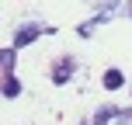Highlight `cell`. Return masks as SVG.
<instances>
[{
	"label": "cell",
	"instance_id": "obj_1",
	"mask_svg": "<svg viewBox=\"0 0 132 125\" xmlns=\"http://www.w3.org/2000/svg\"><path fill=\"white\" fill-rule=\"evenodd\" d=\"M42 35V28H35V24H28V28H21L18 35H14V49H21V45H28V42H35Z\"/></svg>",
	"mask_w": 132,
	"mask_h": 125
},
{
	"label": "cell",
	"instance_id": "obj_2",
	"mask_svg": "<svg viewBox=\"0 0 132 125\" xmlns=\"http://www.w3.org/2000/svg\"><path fill=\"white\" fill-rule=\"evenodd\" d=\"M70 73H73V59H63V63L52 70V80H56V84H66V80H70Z\"/></svg>",
	"mask_w": 132,
	"mask_h": 125
},
{
	"label": "cell",
	"instance_id": "obj_3",
	"mask_svg": "<svg viewBox=\"0 0 132 125\" xmlns=\"http://www.w3.org/2000/svg\"><path fill=\"white\" fill-rule=\"evenodd\" d=\"M104 87H108V90H118V87H122V73L118 70H108L104 73Z\"/></svg>",
	"mask_w": 132,
	"mask_h": 125
},
{
	"label": "cell",
	"instance_id": "obj_4",
	"mask_svg": "<svg viewBox=\"0 0 132 125\" xmlns=\"http://www.w3.org/2000/svg\"><path fill=\"white\" fill-rule=\"evenodd\" d=\"M4 94H7V97H18V94H21V84H18V77H7V87H4Z\"/></svg>",
	"mask_w": 132,
	"mask_h": 125
},
{
	"label": "cell",
	"instance_id": "obj_5",
	"mask_svg": "<svg viewBox=\"0 0 132 125\" xmlns=\"http://www.w3.org/2000/svg\"><path fill=\"white\" fill-rule=\"evenodd\" d=\"M94 7H97L101 14H108V11H115V7H118V0H90Z\"/></svg>",
	"mask_w": 132,
	"mask_h": 125
},
{
	"label": "cell",
	"instance_id": "obj_6",
	"mask_svg": "<svg viewBox=\"0 0 132 125\" xmlns=\"http://www.w3.org/2000/svg\"><path fill=\"white\" fill-rule=\"evenodd\" d=\"M11 66H14V49H7V52H4V70L11 73Z\"/></svg>",
	"mask_w": 132,
	"mask_h": 125
}]
</instances>
